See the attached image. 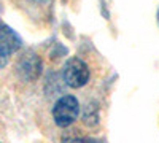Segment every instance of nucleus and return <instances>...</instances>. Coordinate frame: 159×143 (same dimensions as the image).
I'll list each match as a JSON object with an SVG mask.
<instances>
[{"label":"nucleus","mask_w":159,"mask_h":143,"mask_svg":"<svg viewBox=\"0 0 159 143\" xmlns=\"http://www.w3.org/2000/svg\"><path fill=\"white\" fill-rule=\"evenodd\" d=\"M78 116H80V102L75 96H64L52 107V119L59 127L72 126Z\"/></svg>","instance_id":"obj_1"},{"label":"nucleus","mask_w":159,"mask_h":143,"mask_svg":"<svg viewBox=\"0 0 159 143\" xmlns=\"http://www.w3.org/2000/svg\"><path fill=\"white\" fill-rule=\"evenodd\" d=\"M91 78V72L86 65V62H83L78 57H70L64 65V81L67 83V86L73 89H80L84 84H88Z\"/></svg>","instance_id":"obj_2"},{"label":"nucleus","mask_w":159,"mask_h":143,"mask_svg":"<svg viewBox=\"0 0 159 143\" xmlns=\"http://www.w3.org/2000/svg\"><path fill=\"white\" fill-rule=\"evenodd\" d=\"M21 48V38L11 30L8 25L0 24V69L7 65V62L13 53Z\"/></svg>","instance_id":"obj_3"},{"label":"nucleus","mask_w":159,"mask_h":143,"mask_svg":"<svg viewBox=\"0 0 159 143\" xmlns=\"http://www.w3.org/2000/svg\"><path fill=\"white\" fill-rule=\"evenodd\" d=\"M18 72L22 78L25 80H37L40 72H42V62H40L37 54H27L25 57H22V60L18 65Z\"/></svg>","instance_id":"obj_4"},{"label":"nucleus","mask_w":159,"mask_h":143,"mask_svg":"<svg viewBox=\"0 0 159 143\" xmlns=\"http://www.w3.org/2000/svg\"><path fill=\"white\" fill-rule=\"evenodd\" d=\"M62 143H83V140H80V138H64Z\"/></svg>","instance_id":"obj_5"},{"label":"nucleus","mask_w":159,"mask_h":143,"mask_svg":"<svg viewBox=\"0 0 159 143\" xmlns=\"http://www.w3.org/2000/svg\"><path fill=\"white\" fill-rule=\"evenodd\" d=\"M83 143H97L96 140H91V138H88V140H83Z\"/></svg>","instance_id":"obj_6"},{"label":"nucleus","mask_w":159,"mask_h":143,"mask_svg":"<svg viewBox=\"0 0 159 143\" xmlns=\"http://www.w3.org/2000/svg\"><path fill=\"white\" fill-rule=\"evenodd\" d=\"M157 22H159V10H157Z\"/></svg>","instance_id":"obj_7"},{"label":"nucleus","mask_w":159,"mask_h":143,"mask_svg":"<svg viewBox=\"0 0 159 143\" xmlns=\"http://www.w3.org/2000/svg\"><path fill=\"white\" fill-rule=\"evenodd\" d=\"M32 2H42V0H32Z\"/></svg>","instance_id":"obj_8"}]
</instances>
